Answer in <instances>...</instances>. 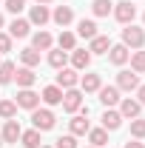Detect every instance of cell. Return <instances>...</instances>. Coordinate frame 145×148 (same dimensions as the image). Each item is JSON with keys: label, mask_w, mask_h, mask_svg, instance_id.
I'll return each mask as SVG.
<instances>
[{"label": "cell", "mask_w": 145, "mask_h": 148, "mask_svg": "<svg viewBox=\"0 0 145 148\" xmlns=\"http://www.w3.org/2000/svg\"><path fill=\"white\" fill-rule=\"evenodd\" d=\"M117 88H120V91H125V94L137 91V88H140V74H134V71H120V74H117Z\"/></svg>", "instance_id": "cell-6"}, {"label": "cell", "mask_w": 145, "mask_h": 148, "mask_svg": "<svg viewBox=\"0 0 145 148\" xmlns=\"http://www.w3.org/2000/svg\"><path fill=\"white\" fill-rule=\"evenodd\" d=\"M100 120H103V128L105 131H117L120 125H122V114H120L117 108H105Z\"/></svg>", "instance_id": "cell-18"}, {"label": "cell", "mask_w": 145, "mask_h": 148, "mask_svg": "<svg viewBox=\"0 0 145 148\" xmlns=\"http://www.w3.org/2000/svg\"><path fill=\"white\" fill-rule=\"evenodd\" d=\"M31 125H34L40 134H43V131H51L57 125L54 111H51V108H40V106H37V108L31 111Z\"/></svg>", "instance_id": "cell-2"}, {"label": "cell", "mask_w": 145, "mask_h": 148, "mask_svg": "<svg viewBox=\"0 0 145 148\" xmlns=\"http://www.w3.org/2000/svg\"><path fill=\"white\" fill-rule=\"evenodd\" d=\"M14 114H17V103L14 100H0V117L3 120H14Z\"/></svg>", "instance_id": "cell-32"}, {"label": "cell", "mask_w": 145, "mask_h": 148, "mask_svg": "<svg viewBox=\"0 0 145 148\" xmlns=\"http://www.w3.org/2000/svg\"><path fill=\"white\" fill-rule=\"evenodd\" d=\"M3 26H6V17H3V14H0V32H3Z\"/></svg>", "instance_id": "cell-39"}, {"label": "cell", "mask_w": 145, "mask_h": 148, "mask_svg": "<svg viewBox=\"0 0 145 148\" xmlns=\"http://www.w3.org/2000/svg\"><path fill=\"white\" fill-rule=\"evenodd\" d=\"M14 103H17V108H26V111H34L40 106V94L34 88H20L17 97H14Z\"/></svg>", "instance_id": "cell-5"}, {"label": "cell", "mask_w": 145, "mask_h": 148, "mask_svg": "<svg viewBox=\"0 0 145 148\" xmlns=\"http://www.w3.org/2000/svg\"><path fill=\"white\" fill-rule=\"evenodd\" d=\"M14 83H17V88H31V86L37 83L34 69H26V66L17 69V71H14Z\"/></svg>", "instance_id": "cell-20"}, {"label": "cell", "mask_w": 145, "mask_h": 148, "mask_svg": "<svg viewBox=\"0 0 145 148\" xmlns=\"http://www.w3.org/2000/svg\"><path fill=\"white\" fill-rule=\"evenodd\" d=\"M40 148H54V145H40Z\"/></svg>", "instance_id": "cell-43"}, {"label": "cell", "mask_w": 145, "mask_h": 148, "mask_svg": "<svg viewBox=\"0 0 145 148\" xmlns=\"http://www.w3.org/2000/svg\"><path fill=\"white\" fill-rule=\"evenodd\" d=\"M3 6H6L9 14H20V12L26 9V0H3Z\"/></svg>", "instance_id": "cell-34"}, {"label": "cell", "mask_w": 145, "mask_h": 148, "mask_svg": "<svg viewBox=\"0 0 145 148\" xmlns=\"http://www.w3.org/2000/svg\"><path fill=\"white\" fill-rule=\"evenodd\" d=\"M31 49H37V51H49V49H54V37L49 34L46 29H40V32L31 34Z\"/></svg>", "instance_id": "cell-14"}, {"label": "cell", "mask_w": 145, "mask_h": 148, "mask_svg": "<svg viewBox=\"0 0 145 148\" xmlns=\"http://www.w3.org/2000/svg\"><path fill=\"white\" fill-rule=\"evenodd\" d=\"M122 46H125V49H131V51L142 49V46H145V29H142V26L128 23L125 29H122Z\"/></svg>", "instance_id": "cell-1"}, {"label": "cell", "mask_w": 145, "mask_h": 148, "mask_svg": "<svg viewBox=\"0 0 145 148\" xmlns=\"http://www.w3.org/2000/svg\"><path fill=\"white\" fill-rule=\"evenodd\" d=\"M51 20H54L60 29H66V26L74 23V9H71V6H57L54 12H51Z\"/></svg>", "instance_id": "cell-16"}, {"label": "cell", "mask_w": 145, "mask_h": 148, "mask_svg": "<svg viewBox=\"0 0 145 148\" xmlns=\"http://www.w3.org/2000/svg\"><path fill=\"white\" fill-rule=\"evenodd\" d=\"M14 71H17V66H14L12 60H3V63H0V86L14 83Z\"/></svg>", "instance_id": "cell-27"}, {"label": "cell", "mask_w": 145, "mask_h": 148, "mask_svg": "<svg viewBox=\"0 0 145 148\" xmlns=\"http://www.w3.org/2000/svg\"><path fill=\"white\" fill-rule=\"evenodd\" d=\"M40 100H43L46 106H60V103H63V88H60V86H46L43 94H40Z\"/></svg>", "instance_id": "cell-22"}, {"label": "cell", "mask_w": 145, "mask_h": 148, "mask_svg": "<svg viewBox=\"0 0 145 148\" xmlns=\"http://www.w3.org/2000/svg\"><path fill=\"white\" fill-rule=\"evenodd\" d=\"M46 60H49L51 69L60 71V69H66V63H68V51H63V49H49V57H46Z\"/></svg>", "instance_id": "cell-23"}, {"label": "cell", "mask_w": 145, "mask_h": 148, "mask_svg": "<svg viewBox=\"0 0 145 148\" xmlns=\"http://www.w3.org/2000/svg\"><path fill=\"white\" fill-rule=\"evenodd\" d=\"M100 103H103V106H105V108H114V106H120V100H122V97H120V88H117V86H103V88H100Z\"/></svg>", "instance_id": "cell-10"}, {"label": "cell", "mask_w": 145, "mask_h": 148, "mask_svg": "<svg viewBox=\"0 0 145 148\" xmlns=\"http://www.w3.org/2000/svg\"><path fill=\"white\" fill-rule=\"evenodd\" d=\"M114 20L117 23H122V26H128V23H134V17H137V6H131V0H120V3H114Z\"/></svg>", "instance_id": "cell-3"}, {"label": "cell", "mask_w": 145, "mask_h": 148, "mask_svg": "<svg viewBox=\"0 0 145 148\" xmlns=\"http://www.w3.org/2000/svg\"><path fill=\"white\" fill-rule=\"evenodd\" d=\"M88 148H94V145H88Z\"/></svg>", "instance_id": "cell-44"}, {"label": "cell", "mask_w": 145, "mask_h": 148, "mask_svg": "<svg viewBox=\"0 0 145 148\" xmlns=\"http://www.w3.org/2000/svg\"><path fill=\"white\" fill-rule=\"evenodd\" d=\"M77 34H80V37H85V40H91V37H97V34H100V32H97V23H94V20H85V17H83V20H80V23H77Z\"/></svg>", "instance_id": "cell-28"}, {"label": "cell", "mask_w": 145, "mask_h": 148, "mask_svg": "<svg viewBox=\"0 0 145 148\" xmlns=\"http://www.w3.org/2000/svg\"><path fill=\"white\" fill-rule=\"evenodd\" d=\"M120 114H122V120H137L140 117V111H142V106L134 100V97H125V100H120Z\"/></svg>", "instance_id": "cell-12"}, {"label": "cell", "mask_w": 145, "mask_h": 148, "mask_svg": "<svg viewBox=\"0 0 145 148\" xmlns=\"http://www.w3.org/2000/svg\"><path fill=\"white\" fill-rule=\"evenodd\" d=\"M29 34H31V23L26 17H14L9 23V37L12 40H23V37H29Z\"/></svg>", "instance_id": "cell-8"}, {"label": "cell", "mask_w": 145, "mask_h": 148, "mask_svg": "<svg viewBox=\"0 0 145 148\" xmlns=\"http://www.w3.org/2000/svg\"><path fill=\"white\" fill-rule=\"evenodd\" d=\"M100 88H103V77H100V74L88 71V74H83V77H80V91H85V94H97Z\"/></svg>", "instance_id": "cell-11"}, {"label": "cell", "mask_w": 145, "mask_h": 148, "mask_svg": "<svg viewBox=\"0 0 145 148\" xmlns=\"http://www.w3.org/2000/svg\"><path fill=\"white\" fill-rule=\"evenodd\" d=\"M71 54V69L74 71H85L91 66V51L88 49H74V51H68Z\"/></svg>", "instance_id": "cell-13"}, {"label": "cell", "mask_w": 145, "mask_h": 148, "mask_svg": "<svg viewBox=\"0 0 145 148\" xmlns=\"http://www.w3.org/2000/svg\"><path fill=\"white\" fill-rule=\"evenodd\" d=\"M142 29H145V12H142Z\"/></svg>", "instance_id": "cell-41"}, {"label": "cell", "mask_w": 145, "mask_h": 148, "mask_svg": "<svg viewBox=\"0 0 145 148\" xmlns=\"http://www.w3.org/2000/svg\"><path fill=\"white\" fill-rule=\"evenodd\" d=\"M20 63H23L26 69H37V66H40V51L31 49V46L23 49V51H20Z\"/></svg>", "instance_id": "cell-26"}, {"label": "cell", "mask_w": 145, "mask_h": 148, "mask_svg": "<svg viewBox=\"0 0 145 148\" xmlns=\"http://www.w3.org/2000/svg\"><path fill=\"white\" fill-rule=\"evenodd\" d=\"M20 143H23V148H40L43 145V137H40L37 128H29V131L20 134Z\"/></svg>", "instance_id": "cell-25"}, {"label": "cell", "mask_w": 145, "mask_h": 148, "mask_svg": "<svg viewBox=\"0 0 145 148\" xmlns=\"http://www.w3.org/2000/svg\"><path fill=\"white\" fill-rule=\"evenodd\" d=\"M131 71L134 74H145V51L142 49H137V51H131Z\"/></svg>", "instance_id": "cell-31"}, {"label": "cell", "mask_w": 145, "mask_h": 148, "mask_svg": "<svg viewBox=\"0 0 145 148\" xmlns=\"http://www.w3.org/2000/svg\"><path fill=\"white\" fill-rule=\"evenodd\" d=\"M3 145H6V143H3V137H0V148H3Z\"/></svg>", "instance_id": "cell-42"}, {"label": "cell", "mask_w": 145, "mask_h": 148, "mask_svg": "<svg viewBox=\"0 0 145 148\" xmlns=\"http://www.w3.org/2000/svg\"><path fill=\"white\" fill-rule=\"evenodd\" d=\"M37 3H43V6H49V3H54V0H37Z\"/></svg>", "instance_id": "cell-40"}, {"label": "cell", "mask_w": 145, "mask_h": 148, "mask_svg": "<svg viewBox=\"0 0 145 148\" xmlns=\"http://www.w3.org/2000/svg\"><path fill=\"white\" fill-rule=\"evenodd\" d=\"M20 134H23V128H20L17 120H6V125H3V131H0V137H3L6 145H9V143H17Z\"/></svg>", "instance_id": "cell-17"}, {"label": "cell", "mask_w": 145, "mask_h": 148, "mask_svg": "<svg viewBox=\"0 0 145 148\" xmlns=\"http://www.w3.org/2000/svg\"><path fill=\"white\" fill-rule=\"evenodd\" d=\"M122 148H145V143H140V140H128Z\"/></svg>", "instance_id": "cell-38"}, {"label": "cell", "mask_w": 145, "mask_h": 148, "mask_svg": "<svg viewBox=\"0 0 145 148\" xmlns=\"http://www.w3.org/2000/svg\"><path fill=\"white\" fill-rule=\"evenodd\" d=\"M111 12H114V3L111 0H94L91 3V14L94 17H108Z\"/></svg>", "instance_id": "cell-29"}, {"label": "cell", "mask_w": 145, "mask_h": 148, "mask_svg": "<svg viewBox=\"0 0 145 148\" xmlns=\"http://www.w3.org/2000/svg\"><path fill=\"white\" fill-rule=\"evenodd\" d=\"M131 140H145V117L131 120Z\"/></svg>", "instance_id": "cell-33"}, {"label": "cell", "mask_w": 145, "mask_h": 148, "mask_svg": "<svg viewBox=\"0 0 145 148\" xmlns=\"http://www.w3.org/2000/svg\"><path fill=\"white\" fill-rule=\"evenodd\" d=\"M88 143H91L94 148L108 145V131H105V128H91V131H88Z\"/></svg>", "instance_id": "cell-30"}, {"label": "cell", "mask_w": 145, "mask_h": 148, "mask_svg": "<svg viewBox=\"0 0 145 148\" xmlns=\"http://www.w3.org/2000/svg\"><path fill=\"white\" fill-rule=\"evenodd\" d=\"M128 57H131V49H125L122 43H111V49H108V60L114 63V66H125L128 63Z\"/></svg>", "instance_id": "cell-19"}, {"label": "cell", "mask_w": 145, "mask_h": 148, "mask_svg": "<svg viewBox=\"0 0 145 148\" xmlns=\"http://www.w3.org/2000/svg\"><path fill=\"white\" fill-rule=\"evenodd\" d=\"M54 148H77V137L74 134H66V137H60L54 143Z\"/></svg>", "instance_id": "cell-35"}, {"label": "cell", "mask_w": 145, "mask_h": 148, "mask_svg": "<svg viewBox=\"0 0 145 148\" xmlns=\"http://www.w3.org/2000/svg\"><path fill=\"white\" fill-rule=\"evenodd\" d=\"M137 103L145 106V83H140V88H137Z\"/></svg>", "instance_id": "cell-37"}, {"label": "cell", "mask_w": 145, "mask_h": 148, "mask_svg": "<svg viewBox=\"0 0 145 148\" xmlns=\"http://www.w3.org/2000/svg\"><path fill=\"white\" fill-rule=\"evenodd\" d=\"M57 49H63V51H74V49H77V34L68 32V29H63L60 37H57Z\"/></svg>", "instance_id": "cell-24"}, {"label": "cell", "mask_w": 145, "mask_h": 148, "mask_svg": "<svg viewBox=\"0 0 145 148\" xmlns=\"http://www.w3.org/2000/svg\"><path fill=\"white\" fill-rule=\"evenodd\" d=\"M54 86H60L63 91L77 88V86H80V74L74 71V69H60V71H57V83H54Z\"/></svg>", "instance_id": "cell-7"}, {"label": "cell", "mask_w": 145, "mask_h": 148, "mask_svg": "<svg viewBox=\"0 0 145 148\" xmlns=\"http://www.w3.org/2000/svg\"><path fill=\"white\" fill-rule=\"evenodd\" d=\"M0 63H3V60H0Z\"/></svg>", "instance_id": "cell-45"}, {"label": "cell", "mask_w": 145, "mask_h": 148, "mask_svg": "<svg viewBox=\"0 0 145 148\" xmlns=\"http://www.w3.org/2000/svg\"><path fill=\"white\" fill-rule=\"evenodd\" d=\"M85 117H88V114L77 111V114H74L71 120H68V128H71V134H74V137H85V134L91 131V123L85 120Z\"/></svg>", "instance_id": "cell-9"}, {"label": "cell", "mask_w": 145, "mask_h": 148, "mask_svg": "<svg viewBox=\"0 0 145 148\" xmlns=\"http://www.w3.org/2000/svg\"><path fill=\"white\" fill-rule=\"evenodd\" d=\"M49 20H51V12H49V6H43V3L31 6V12H29V23H31V26H46Z\"/></svg>", "instance_id": "cell-15"}, {"label": "cell", "mask_w": 145, "mask_h": 148, "mask_svg": "<svg viewBox=\"0 0 145 148\" xmlns=\"http://www.w3.org/2000/svg\"><path fill=\"white\" fill-rule=\"evenodd\" d=\"M0 3H3V0H0Z\"/></svg>", "instance_id": "cell-46"}, {"label": "cell", "mask_w": 145, "mask_h": 148, "mask_svg": "<svg viewBox=\"0 0 145 148\" xmlns=\"http://www.w3.org/2000/svg\"><path fill=\"white\" fill-rule=\"evenodd\" d=\"M12 46H14V40L9 37V32H0V54L12 51Z\"/></svg>", "instance_id": "cell-36"}, {"label": "cell", "mask_w": 145, "mask_h": 148, "mask_svg": "<svg viewBox=\"0 0 145 148\" xmlns=\"http://www.w3.org/2000/svg\"><path fill=\"white\" fill-rule=\"evenodd\" d=\"M63 111L66 114H77V111L83 108V91L80 88H68V91H63Z\"/></svg>", "instance_id": "cell-4"}, {"label": "cell", "mask_w": 145, "mask_h": 148, "mask_svg": "<svg viewBox=\"0 0 145 148\" xmlns=\"http://www.w3.org/2000/svg\"><path fill=\"white\" fill-rule=\"evenodd\" d=\"M108 49H111V40L105 34H97V37H91V40H88L91 57H94V54H108Z\"/></svg>", "instance_id": "cell-21"}]
</instances>
